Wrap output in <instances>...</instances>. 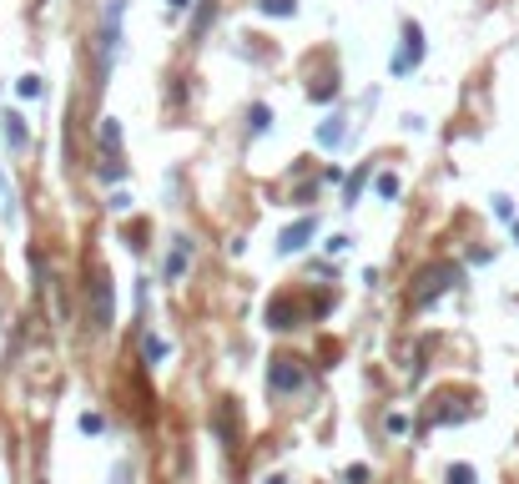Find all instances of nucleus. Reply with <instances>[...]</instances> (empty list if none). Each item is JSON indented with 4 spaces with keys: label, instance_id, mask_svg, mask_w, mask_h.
<instances>
[{
    "label": "nucleus",
    "instance_id": "obj_1",
    "mask_svg": "<svg viewBox=\"0 0 519 484\" xmlns=\"http://www.w3.org/2000/svg\"><path fill=\"white\" fill-rule=\"evenodd\" d=\"M86 313H91V328H96V333H112V323H116V288H112L106 263H86Z\"/></svg>",
    "mask_w": 519,
    "mask_h": 484
},
{
    "label": "nucleus",
    "instance_id": "obj_2",
    "mask_svg": "<svg viewBox=\"0 0 519 484\" xmlns=\"http://www.w3.org/2000/svg\"><path fill=\"white\" fill-rule=\"evenodd\" d=\"M459 282H464V268H459V263H429V268L414 278V293H408V303L424 313V308H434L443 293H449V288H459Z\"/></svg>",
    "mask_w": 519,
    "mask_h": 484
},
{
    "label": "nucleus",
    "instance_id": "obj_3",
    "mask_svg": "<svg viewBox=\"0 0 519 484\" xmlns=\"http://www.w3.org/2000/svg\"><path fill=\"white\" fill-rule=\"evenodd\" d=\"M121 11H127V0H106V11H102V40H96L102 76L116 66V51H121Z\"/></svg>",
    "mask_w": 519,
    "mask_h": 484
},
{
    "label": "nucleus",
    "instance_id": "obj_4",
    "mask_svg": "<svg viewBox=\"0 0 519 484\" xmlns=\"http://www.w3.org/2000/svg\"><path fill=\"white\" fill-rule=\"evenodd\" d=\"M267 389L278 399H288V394H303L308 389V369H303V358H288V354H278L273 363H267Z\"/></svg>",
    "mask_w": 519,
    "mask_h": 484
},
{
    "label": "nucleus",
    "instance_id": "obj_5",
    "mask_svg": "<svg viewBox=\"0 0 519 484\" xmlns=\"http://www.w3.org/2000/svg\"><path fill=\"white\" fill-rule=\"evenodd\" d=\"M424 51H429V40H424V26H418V21H404V36H398V56H393V76H408L414 66H424Z\"/></svg>",
    "mask_w": 519,
    "mask_h": 484
},
{
    "label": "nucleus",
    "instance_id": "obj_6",
    "mask_svg": "<svg viewBox=\"0 0 519 484\" xmlns=\"http://www.w3.org/2000/svg\"><path fill=\"white\" fill-rule=\"evenodd\" d=\"M102 177L106 182L127 177V166H121V127H116V116H102Z\"/></svg>",
    "mask_w": 519,
    "mask_h": 484
},
{
    "label": "nucleus",
    "instance_id": "obj_7",
    "mask_svg": "<svg viewBox=\"0 0 519 484\" xmlns=\"http://www.w3.org/2000/svg\"><path fill=\"white\" fill-rule=\"evenodd\" d=\"M187 268H192V238H172V253L162 257V278L177 282L187 278Z\"/></svg>",
    "mask_w": 519,
    "mask_h": 484
},
{
    "label": "nucleus",
    "instance_id": "obj_8",
    "mask_svg": "<svg viewBox=\"0 0 519 484\" xmlns=\"http://www.w3.org/2000/svg\"><path fill=\"white\" fill-rule=\"evenodd\" d=\"M313 232H318V217H303V222H292V228L282 232V238H278V253H282V257L303 253V247H308V238H313Z\"/></svg>",
    "mask_w": 519,
    "mask_h": 484
},
{
    "label": "nucleus",
    "instance_id": "obj_9",
    "mask_svg": "<svg viewBox=\"0 0 519 484\" xmlns=\"http://www.w3.org/2000/svg\"><path fill=\"white\" fill-rule=\"evenodd\" d=\"M0 137H5V147H11V152H26V147H31L26 116H21V112H5V116H0Z\"/></svg>",
    "mask_w": 519,
    "mask_h": 484
},
{
    "label": "nucleus",
    "instance_id": "obj_10",
    "mask_svg": "<svg viewBox=\"0 0 519 484\" xmlns=\"http://www.w3.org/2000/svg\"><path fill=\"white\" fill-rule=\"evenodd\" d=\"M217 439H222V444H237V404H232V399H222V404H217Z\"/></svg>",
    "mask_w": 519,
    "mask_h": 484
},
{
    "label": "nucleus",
    "instance_id": "obj_11",
    "mask_svg": "<svg viewBox=\"0 0 519 484\" xmlns=\"http://www.w3.org/2000/svg\"><path fill=\"white\" fill-rule=\"evenodd\" d=\"M15 212H21V207H15V187L5 182V172H0V222H15Z\"/></svg>",
    "mask_w": 519,
    "mask_h": 484
},
{
    "label": "nucleus",
    "instance_id": "obj_12",
    "mask_svg": "<svg viewBox=\"0 0 519 484\" xmlns=\"http://www.w3.org/2000/svg\"><path fill=\"white\" fill-rule=\"evenodd\" d=\"M267 127H273V112H267V106L263 102H257L253 106V112H247V131H253V137H263V131Z\"/></svg>",
    "mask_w": 519,
    "mask_h": 484
},
{
    "label": "nucleus",
    "instance_id": "obj_13",
    "mask_svg": "<svg viewBox=\"0 0 519 484\" xmlns=\"http://www.w3.org/2000/svg\"><path fill=\"white\" fill-rule=\"evenodd\" d=\"M318 141H323V147H338L343 141V116H328V121L318 127Z\"/></svg>",
    "mask_w": 519,
    "mask_h": 484
},
{
    "label": "nucleus",
    "instance_id": "obj_14",
    "mask_svg": "<svg viewBox=\"0 0 519 484\" xmlns=\"http://www.w3.org/2000/svg\"><path fill=\"white\" fill-rule=\"evenodd\" d=\"M212 15H217V0H202V5H197V15H192V36H202V31L212 26Z\"/></svg>",
    "mask_w": 519,
    "mask_h": 484
},
{
    "label": "nucleus",
    "instance_id": "obj_15",
    "mask_svg": "<svg viewBox=\"0 0 519 484\" xmlns=\"http://www.w3.org/2000/svg\"><path fill=\"white\" fill-rule=\"evenodd\" d=\"M363 182H368V166L348 177V187H343V207H358V192H363Z\"/></svg>",
    "mask_w": 519,
    "mask_h": 484
},
{
    "label": "nucleus",
    "instance_id": "obj_16",
    "mask_svg": "<svg viewBox=\"0 0 519 484\" xmlns=\"http://www.w3.org/2000/svg\"><path fill=\"white\" fill-rule=\"evenodd\" d=\"M112 484H137V464H131V459H116V464H112Z\"/></svg>",
    "mask_w": 519,
    "mask_h": 484
},
{
    "label": "nucleus",
    "instance_id": "obj_17",
    "mask_svg": "<svg viewBox=\"0 0 519 484\" xmlns=\"http://www.w3.org/2000/svg\"><path fill=\"white\" fill-rule=\"evenodd\" d=\"M263 5V15H292L298 11V0H257Z\"/></svg>",
    "mask_w": 519,
    "mask_h": 484
},
{
    "label": "nucleus",
    "instance_id": "obj_18",
    "mask_svg": "<svg viewBox=\"0 0 519 484\" xmlns=\"http://www.w3.org/2000/svg\"><path fill=\"white\" fill-rule=\"evenodd\" d=\"M449 484H479V474H474V464H454V470H449Z\"/></svg>",
    "mask_w": 519,
    "mask_h": 484
},
{
    "label": "nucleus",
    "instance_id": "obj_19",
    "mask_svg": "<svg viewBox=\"0 0 519 484\" xmlns=\"http://www.w3.org/2000/svg\"><path fill=\"white\" fill-rule=\"evenodd\" d=\"M102 429H106V414H96V408L81 414V434H102Z\"/></svg>",
    "mask_w": 519,
    "mask_h": 484
},
{
    "label": "nucleus",
    "instance_id": "obj_20",
    "mask_svg": "<svg viewBox=\"0 0 519 484\" xmlns=\"http://www.w3.org/2000/svg\"><path fill=\"white\" fill-rule=\"evenodd\" d=\"M379 197H383V202L398 197V177H393V172H383V177H379Z\"/></svg>",
    "mask_w": 519,
    "mask_h": 484
},
{
    "label": "nucleus",
    "instance_id": "obj_21",
    "mask_svg": "<svg viewBox=\"0 0 519 484\" xmlns=\"http://www.w3.org/2000/svg\"><path fill=\"white\" fill-rule=\"evenodd\" d=\"M21 96H40V76H21Z\"/></svg>",
    "mask_w": 519,
    "mask_h": 484
},
{
    "label": "nucleus",
    "instance_id": "obj_22",
    "mask_svg": "<svg viewBox=\"0 0 519 484\" xmlns=\"http://www.w3.org/2000/svg\"><path fill=\"white\" fill-rule=\"evenodd\" d=\"M348 480H353V484H368V470H363V464H353V470H348Z\"/></svg>",
    "mask_w": 519,
    "mask_h": 484
},
{
    "label": "nucleus",
    "instance_id": "obj_23",
    "mask_svg": "<svg viewBox=\"0 0 519 484\" xmlns=\"http://www.w3.org/2000/svg\"><path fill=\"white\" fill-rule=\"evenodd\" d=\"M192 0H166V11H187Z\"/></svg>",
    "mask_w": 519,
    "mask_h": 484
},
{
    "label": "nucleus",
    "instance_id": "obj_24",
    "mask_svg": "<svg viewBox=\"0 0 519 484\" xmlns=\"http://www.w3.org/2000/svg\"><path fill=\"white\" fill-rule=\"evenodd\" d=\"M267 484H288V480H282V474H273V480H267Z\"/></svg>",
    "mask_w": 519,
    "mask_h": 484
},
{
    "label": "nucleus",
    "instance_id": "obj_25",
    "mask_svg": "<svg viewBox=\"0 0 519 484\" xmlns=\"http://www.w3.org/2000/svg\"><path fill=\"white\" fill-rule=\"evenodd\" d=\"M36 484H46V480H36Z\"/></svg>",
    "mask_w": 519,
    "mask_h": 484
}]
</instances>
